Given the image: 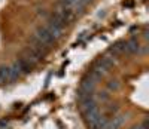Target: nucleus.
Instances as JSON below:
<instances>
[{"label": "nucleus", "instance_id": "obj_1", "mask_svg": "<svg viewBox=\"0 0 149 129\" xmlns=\"http://www.w3.org/2000/svg\"><path fill=\"white\" fill-rule=\"evenodd\" d=\"M43 57L37 52V50H34L33 48H27L26 50H24V54H22V57H21V59H24L27 64H30V66L33 67V66H36L37 62H39L40 59H42Z\"/></svg>", "mask_w": 149, "mask_h": 129}, {"label": "nucleus", "instance_id": "obj_2", "mask_svg": "<svg viewBox=\"0 0 149 129\" xmlns=\"http://www.w3.org/2000/svg\"><path fill=\"white\" fill-rule=\"evenodd\" d=\"M34 36L39 39V40L42 42V43H45L48 48H51V45L55 42V39L51 36V33H49L48 30H46V27H39L36 30V33H34Z\"/></svg>", "mask_w": 149, "mask_h": 129}, {"label": "nucleus", "instance_id": "obj_3", "mask_svg": "<svg viewBox=\"0 0 149 129\" xmlns=\"http://www.w3.org/2000/svg\"><path fill=\"white\" fill-rule=\"evenodd\" d=\"M145 49L140 48V43L136 40V39H131V40L125 42V52L127 54H139V52H143Z\"/></svg>", "mask_w": 149, "mask_h": 129}, {"label": "nucleus", "instance_id": "obj_4", "mask_svg": "<svg viewBox=\"0 0 149 129\" xmlns=\"http://www.w3.org/2000/svg\"><path fill=\"white\" fill-rule=\"evenodd\" d=\"M94 86H95V82L91 79L90 76H86L85 79L82 80V83H81V92H84V94H93Z\"/></svg>", "mask_w": 149, "mask_h": 129}, {"label": "nucleus", "instance_id": "obj_5", "mask_svg": "<svg viewBox=\"0 0 149 129\" xmlns=\"http://www.w3.org/2000/svg\"><path fill=\"white\" fill-rule=\"evenodd\" d=\"M0 82H2V83L12 82V77H10L9 67H6V66H2V67H0Z\"/></svg>", "mask_w": 149, "mask_h": 129}, {"label": "nucleus", "instance_id": "obj_6", "mask_svg": "<svg viewBox=\"0 0 149 129\" xmlns=\"http://www.w3.org/2000/svg\"><path fill=\"white\" fill-rule=\"evenodd\" d=\"M118 86H119V85H118L116 80H110V82L107 83V88H109V89H118Z\"/></svg>", "mask_w": 149, "mask_h": 129}, {"label": "nucleus", "instance_id": "obj_7", "mask_svg": "<svg viewBox=\"0 0 149 129\" xmlns=\"http://www.w3.org/2000/svg\"><path fill=\"white\" fill-rule=\"evenodd\" d=\"M0 83H2V82H0Z\"/></svg>", "mask_w": 149, "mask_h": 129}]
</instances>
